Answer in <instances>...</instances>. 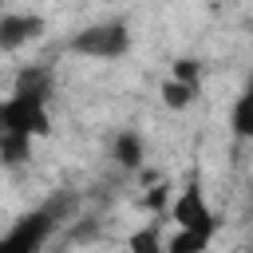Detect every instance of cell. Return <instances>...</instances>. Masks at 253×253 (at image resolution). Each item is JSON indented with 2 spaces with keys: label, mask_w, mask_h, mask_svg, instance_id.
Listing matches in <instances>:
<instances>
[{
  "label": "cell",
  "mask_w": 253,
  "mask_h": 253,
  "mask_svg": "<svg viewBox=\"0 0 253 253\" xmlns=\"http://www.w3.org/2000/svg\"><path fill=\"white\" fill-rule=\"evenodd\" d=\"M67 51L71 55H87V59H123L130 51V28L123 20L87 24L67 40Z\"/></svg>",
  "instance_id": "cell-1"
},
{
  "label": "cell",
  "mask_w": 253,
  "mask_h": 253,
  "mask_svg": "<svg viewBox=\"0 0 253 253\" xmlns=\"http://www.w3.org/2000/svg\"><path fill=\"white\" fill-rule=\"evenodd\" d=\"M0 126H4V130H20V134H32V138H43V134L51 130L47 103L12 91V99L0 107Z\"/></svg>",
  "instance_id": "cell-2"
},
{
  "label": "cell",
  "mask_w": 253,
  "mask_h": 253,
  "mask_svg": "<svg viewBox=\"0 0 253 253\" xmlns=\"http://www.w3.org/2000/svg\"><path fill=\"white\" fill-rule=\"evenodd\" d=\"M170 217H174L178 229H194V233H202V237L213 241L217 217H213V210H210V202H206V194H202L198 182H190V186L170 202Z\"/></svg>",
  "instance_id": "cell-3"
},
{
  "label": "cell",
  "mask_w": 253,
  "mask_h": 253,
  "mask_svg": "<svg viewBox=\"0 0 253 253\" xmlns=\"http://www.w3.org/2000/svg\"><path fill=\"white\" fill-rule=\"evenodd\" d=\"M55 217L40 206V210H32V213H24V217H16V225L8 229V237H4V245L8 249H43L51 237H55Z\"/></svg>",
  "instance_id": "cell-4"
},
{
  "label": "cell",
  "mask_w": 253,
  "mask_h": 253,
  "mask_svg": "<svg viewBox=\"0 0 253 253\" xmlns=\"http://www.w3.org/2000/svg\"><path fill=\"white\" fill-rule=\"evenodd\" d=\"M40 36H43V16H32V12H4L0 16V51L4 55L28 47Z\"/></svg>",
  "instance_id": "cell-5"
},
{
  "label": "cell",
  "mask_w": 253,
  "mask_h": 253,
  "mask_svg": "<svg viewBox=\"0 0 253 253\" xmlns=\"http://www.w3.org/2000/svg\"><path fill=\"white\" fill-rule=\"evenodd\" d=\"M111 158L123 166V170H138L146 162V150H142V138L134 130H119L115 142H111Z\"/></svg>",
  "instance_id": "cell-6"
},
{
  "label": "cell",
  "mask_w": 253,
  "mask_h": 253,
  "mask_svg": "<svg viewBox=\"0 0 253 253\" xmlns=\"http://www.w3.org/2000/svg\"><path fill=\"white\" fill-rule=\"evenodd\" d=\"M16 95H32V99H51V67H40V63H32V67H24L20 75H16Z\"/></svg>",
  "instance_id": "cell-7"
},
{
  "label": "cell",
  "mask_w": 253,
  "mask_h": 253,
  "mask_svg": "<svg viewBox=\"0 0 253 253\" xmlns=\"http://www.w3.org/2000/svg\"><path fill=\"white\" fill-rule=\"evenodd\" d=\"M28 154H32V134H20V130L0 134V166H24Z\"/></svg>",
  "instance_id": "cell-8"
},
{
  "label": "cell",
  "mask_w": 253,
  "mask_h": 253,
  "mask_svg": "<svg viewBox=\"0 0 253 253\" xmlns=\"http://www.w3.org/2000/svg\"><path fill=\"white\" fill-rule=\"evenodd\" d=\"M158 95H162V103L170 107V111H186L194 99H198V83H186V79H162V87H158Z\"/></svg>",
  "instance_id": "cell-9"
},
{
  "label": "cell",
  "mask_w": 253,
  "mask_h": 253,
  "mask_svg": "<svg viewBox=\"0 0 253 253\" xmlns=\"http://www.w3.org/2000/svg\"><path fill=\"white\" fill-rule=\"evenodd\" d=\"M229 126H233L237 138H253V79H249V87L237 95L233 115H229Z\"/></svg>",
  "instance_id": "cell-10"
},
{
  "label": "cell",
  "mask_w": 253,
  "mask_h": 253,
  "mask_svg": "<svg viewBox=\"0 0 253 253\" xmlns=\"http://www.w3.org/2000/svg\"><path fill=\"white\" fill-rule=\"evenodd\" d=\"M79 206H83V198L67 190V194H55V198H51L43 210L55 217V225H63V221H75V217H79Z\"/></svg>",
  "instance_id": "cell-11"
},
{
  "label": "cell",
  "mask_w": 253,
  "mask_h": 253,
  "mask_svg": "<svg viewBox=\"0 0 253 253\" xmlns=\"http://www.w3.org/2000/svg\"><path fill=\"white\" fill-rule=\"evenodd\" d=\"M206 245H210V237H202V233H194V229H178V233L166 241L170 253H202Z\"/></svg>",
  "instance_id": "cell-12"
},
{
  "label": "cell",
  "mask_w": 253,
  "mask_h": 253,
  "mask_svg": "<svg viewBox=\"0 0 253 253\" xmlns=\"http://www.w3.org/2000/svg\"><path fill=\"white\" fill-rule=\"evenodd\" d=\"M158 245H166L158 237V229H142V233H130L126 237V249H138V253H158Z\"/></svg>",
  "instance_id": "cell-13"
},
{
  "label": "cell",
  "mask_w": 253,
  "mask_h": 253,
  "mask_svg": "<svg viewBox=\"0 0 253 253\" xmlns=\"http://www.w3.org/2000/svg\"><path fill=\"white\" fill-rule=\"evenodd\" d=\"M142 206H146V210H158V213H162V210H170V186H166V182L150 186V194L142 198Z\"/></svg>",
  "instance_id": "cell-14"
},
{
  "label": "cell",
  "mask_w": 253,
  "mask_h": 253,
  "mask_svg": "<svg viewBox=\"0 0 253 253\" xmlns=\"http://www.w3.org/2000/svg\"><path fill=\"white\" fill-rule=\"evenodd\" d=\"M174 79H186V83H198L202 79V63L198 59H174Z\"/></svg>",
  "instance_id": "cell-15"
}]
</instances>
